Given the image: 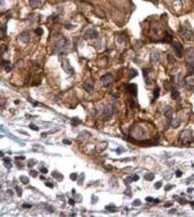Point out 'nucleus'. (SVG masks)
I'll return each mask as SVG.
<instances>
[{"label": "nucleus", "instance_id": "1", "mask_svg": "<svg viewBox=\"0 0 194 217\" xmlns=\"http://www.w3.org/2000/svg\"><path fill=\"white\" fill-rule=\"evenodd\" d=\"M67 39H65V38H61L60 40H57V41L55 42L54 45V52L55 53H60L61 50H63V48H65L67 46Z\"/></svg>", "mask_w": 194, "mask_h": 217}, {"label": "nucleus", "instance_id": "2", "mask_svg": "<svg viewBox=\"0 0 194 217\" xmlns=\"http://www.w3.org/2000/svg\"><path fill=\"white\" fill-rule=\"evenodd\" d=\"M83 35H85V38H88V39H95V38L98 37V33H97V31L95 29L89 27V29H87L85 31Z\"/></svg>", "mask_w": 194, "mask_h": 217}, {"label": "nucleus", "instance_id": "3", "mask_svg": "<svg viewBox=\"0 0 194 217\" xmlns=\"http://www.w3.org/2000/svg\"><path fill=\"white\" fill-rule=\"evenodd\" d=\"M101 80H102L103 85L106 87V86H109V85L112 84L113 80H114V78H113V76L111 73H106V74H104V76H102Z\"/></svg>", "mask_w": 194, "mask_h": 217}, {"label": "nucleus", "instance_id": "4", "mask_svg": "<svg viewBox=\"0 0 194 217\" xmlns=\"http://www.w3.org/2000/svg\"><path fill=\"white\" fill-rule=\"evenodd\" d=\"M174 49H175V53H176V55L178 57L183 56V46H182V44H179V42H175L174 44Z\"/></svg>", "mask_w": 194, "mask_h": 217}, {"label": "nucleus", "instance_id": "5", "mask_svg": "<svg viewBox=\"0 0 194 217\" xmlns=\"http://www.w3.org/2000/svg\"><path fill=\"white\" fill-rule=\"evenodd\" d=\"M127 90L129 91L130 94L132 95V96H136L137 95V86L135 84H129V85H127Z\"/></svg>", "mask_w": 194, "mask_h": 217}, {"label": "nucleus", "instance_id": "6", "mask_svg": "<svg viewBox=\"0 0 194 217\" xmlns=\"http://www.w3.org/2000/svg\"><path fill=\"white\" fill-rule=\"evenodd\" d=\"M160 59V55H159V52L158 50H152L151 53V62L152 63H158Z\"/></svg>", "mask_w": 194, "mask_h": 217}, {"label": "nucleus", "instance_id": "7", "mask_svg": "<svg viewBox=\"0 0 194 217\" xmlns=\"http://www.w3.org/2000/svg\"><path fill=\"white\" fill-rule=\"evenodd\" d=\"M104 113H105V116H104V119H103V120H107L109 118H111V116H112V113H113V107H112V105H109V106H107V107L105 109Z\"/></svg>", "mask_w": 194, "mask_h": 217}, {"label": "nucleus", "instance_id": "8", "mask_svg": "<svg viewBox=\"0 0 194 217\" xmlns=\"http://www.w3.org/2000/svg\"><path fill=\"white\" fill-rule=\"evenodd\" d=\"M83 87H85V89L87 91H92L94 90V81H92V79L87 80V81L83 84Z\"/></svg>", "mask_w": 194, "mask_h": 217}, {"label": "nucleus", "instance_id": "9", "mask_svg": "<svg viewBox=\"0 0 194 217\" xmlns=\"http://www.w3.org/2000/svg\"><path fill=\"white\" fill-rule=\"evenodd\" d=\"M20 40H21L22 42H24V44H27V42H30V40H31L30 33H29V32L22 33V34H21V37H20Z\"/></svg>", "mask_w": 194, "mask_h": 217}, {"label": "nucleus", "instance_id": "10", "mask_svg": "<svg viewBox=\"0 0 194 217\" xmlns=\"http://www.w3.org/2000/svg\"><path fill=\"white\" fill-rule=\"evenodd\" d=\"M183 37H184L185 40L189 41V40L193 39V32H191V30H188V31H183Z\"/></svg>", "mask_w": 194, "mask_h": 217}, {"label": "nucleus", "instance_id": "11", "mask_svg": "<svg viewBox=\"0 0 194 217\" xmlns=\"http://www.w3.org/2000/svg\"><path fill=\"white\" fill-rule=\"evenodd\" d=\"M194 73V61H191L187 64V74L191 76V74Z\"/></svg>", "mask_w": 194, "mask_h": 217}, {"label": "nucleus", "instance_id": "12", "mask_svg": "<svg viewBox=\"0 0 194 217\" xmlns=\"http://www.w3.org/2000/svg\"><path fill=\"white\" fill-rule=\"evenodd\" d=\"M29 5L32 8H38L41 5V0H29Z\"/></svg>", "mask_w": 194, "mask_h": 217}, {"label": "nucleus", "instance_id": "13", "mask_svg": "<svg viewBox=\"0 0 194 217\" xmlns=\"http://www.w3.org/2000/svg\"><path fill=\"white\" fill-rule=\"evenodd\" d=\"M143 76H144L145 80H146V85L147 86H150V85H151V80H150V78H149V70L143 69Z\"/></svg>", "mask_w": 194, "mask_h": 217}, {"label": "nucleus", "instance_id": "14", "mask_svg": "<svg viewBox=\"0 0 194 217\" xmlns=\"http://www.w3.org/2000/svg\"><path fill=\"white\" fill-rule=\"evenodd\" d=\"M172 107H170V106H167L166 107V110H164V116L167 117V118H171L172 117Z\"/></svg>", "mask_w": 194, "mask_h": 217}, {"label": "nucleus", "instance_id": "15", "mask_svg": "<svg viewBox=\"0 0 194 217\" xmlns=\"http://www.w3.org/2000/svg\"><path fill=\"white\" fill-rule=\"evenodd\" d=\"M62 66L64 67V70L67 72L69 74H73V72H74V70L72 69V67L69 65V63H66V64H62Z\"/></svg>", "mask_w": 194, "mask_h": 217}, {"label": "nucleus", "instance_id": "16", "mask_svg": "<svg viewBox=\"0 0 194 217\" xmlns=\"http://www.w3.org/2000/svg\"><path fill=\"white\" fill-rule=\"evenodd\" d=\"M180 125V120L179 119H172L171 120V127L172 128H178Z\"/></svg>", "mask_w": 194, "mask_h": 217}, {"label": "nucleus", "instance_id": "17", "mask_svg": "<svg viewBox=\"0 0 194 217\" xmlns=\"http://www.w3.org/2000/svg\"><path fill=\"white\" fill-rule=\"evenodd\" d=\"M179 96H180V94H179V91H178V90L174 89V90L171 91V97H172V99H178Z\"/></svg>", "mask_w": 194, "mask_h": 217}, {"label": "nucleus", "instance_id": "18", "mask_svg": "<svg viewBox=\"0 0 194 217\" xmlns=\"http://www.w3.org/2000/svg\"><path fill=\"white\" fill-rule=\"evenodd\" d=\"M52 175H53V177L57 178L58 180H62V179H63V175H62V174H60L58 171H56V170H55V171H53Z\"/></svg>", "mask_w": 194, "mask_h": 217}, {"label": "nucleus", "instance_id": "19", "mask_svg": "<svg viewBox=\"0 0 194 217\" xmlns=\"http://www.w3.org/2000/svg\"><path fill=\"white\" fill-rule=\"evenodd\" d=\"M3 66H5V70H6V72H9L10 71V69H12V67H10V65H9V62L8 61H3Z\"/></svg>", "mask_w": 194, "mask_h": 217}, {"label": "nucleus", "instance_id": "20", "mask_svg": "<svg viewBox=\"0 0 194 217\" xmlns=\"http://www.w3.org/2000/svg\"><path fill=\"white\" fill-rule=\"evenodd\" d=\"M187 58L191 59V61H193V58H194V49H188L187 50Z\"/></svg>", "mask_w": 194, "mask_h": 217}, {"label": "nucleus", "instance_id": "21", "mask_svg": "<svg viewBox=\"0 0 194 217\" xmlns=\"http://www.w3.org/2000/svg\"><path fill=\"white\" fill-rule=\"evenodd\" d=\"M144 178H145V179H146V180H150V182H151V180H153V179H154V174H151V173H149V174H145Z\"/></svg>", "mask_w": 194, "mask_h": 217}, {"label": "nucleus", "instance_id": "22", "mask_svg": "<svg viewBox=\"0 0 194 217\" xmlns=\"http://www.w3.org/2000/svg\"><path fill=\"white\" fill-rule=\"evenodd\" d=\"M71 123H72V126H78L79 123H81V120L80 119H78V118H73L72 120H71Z\"/></svg>", "mask_w": 194, "mask_h": 217}, {"label": "nucleus", "instance_id": "23", "mask_svg": "<svg viewBox=\"0 0 194 217\" xmlns=\"http://www.w3.org/2000/svg\"><path fill=\"white\" fill-rule=\"evenodd\" d=\"M85 136H88V137H90L91 135H90V134L88 133V131H82V133L79 135V138H82V139H86L87 137H85Z\"/></svg>", "mask_w": 194, "mask_h": 217}, {"label": "nucleus", "instance_id": "24", "mask_svg": "<svg viewBox=\"0 0 194 217\" xmlns=\"http://www.w3.org/2000/svg\"><path fill=\"white\" fill-rule=\"evenodd\" d=\"M43 150H45V149L40 145V144H34V145H33V151H43Z\"/></svg>", "mask_w": 194, "mask_h": 217}, {"label": "nucleus", "instance_id": "25", "mask_svg": "<svg viewBox=\"0 0 194 217\" xmlns=\"http://www.w3.org/2000/svg\"><path fill=\"white\" fill-rule=\"evenodd\" d=\"M137 76V71L135 69H131L130 70V74H129V77H128V78H129V79H132V78H134V77H136Z\"/></svg>", "mask_w": 194, "mask_h": 217}, {"label": "nucleus", "instance_id": "26", "mask_svg": "<svg viewBox=\"0 0 194 217\" xmlns=\"http://www.w3.org/2000/svg\"><path fill=\"white\" fill-rule=\"evenodd\" d=\"M159 95H160V88H159V87H157V88H155V90H154V94H153V98L157 99L158 97H159Z\"/></svg>", "mask_w": 194, "mask_h": 217}, {"label": "nucleus", "instance_id": "27", "mask_svg": "<svg viewBox=\"0 0 194 217\" xmlns=\"http://www.w3.org/2000/svg\"><path fill=\"white\" fill-rule=\"evenodd\" d=\"M20 180L23 183V184H29V178H27L26 176H21Z\"/></svg>", "mask_w": 194, "mask_h": 217}, {"label": "nucleus", "instance_id": "28", "mask_svg": "<svg viewBox=\"0 0 194 217\" xmlns=\"http://www.w3.org/2000/svg\"><path fill=\"white\" fill-rule=\"evenodd\" d=\"M4 162H5V166L7 168H10L12 165H10V159L9 158H4Z\"/></svg>", "mask_w": 194, "mask_h": 217}, {"label": "nucleus", "instance_id": "29", "mask_svg": "<svg viewBox=\"0 0 194 217\" xmlns=\"http://www.w3.org/2000/svg\"><path fill=\"white\" fill-rule=\"evenodd\" d=\"M7 136H9V138H10V139H13V141H15V142H17V143H20V144H23V143H22V142H21V141H20V139H18V138H15V137H14V136H13V135H12V134H9V133H7Z\"/></svg>", "mask_w": 194, "mask_h": 217}, {"label": "nucleus", "instance_id": "30", "mask_svg": "<svg viewBox=\"0 0 194 217\" xmlns=\"http://www.w3.org/2000/svg\"><path fill=\"white\" fill-rule=\"evenodd\" d=\"M35 163H37V160H35V159H30V160L27 161V166H29V167H32V166H34Z\"/></svg>", "mask_w": 194, "mask_h": 217}, {"label": "nucleus", "instance_id": "31", "mask_svg": "<svg viewBox=\"0 0 194 217\" xmlns=\"http://www.w3.org/2000/svg\"><path fill=\"white\" fill-rule=\"evenodd\" d=\"M106 209L109 210V211H112V212H114V211H117V208L114 207L113 205H110V206H106Z\"/></svg>", "mask_w": 194, "mask_h": 217}, {"label": "nucleus", "instance_id": "32", "mask_svg": "<svg viewBox=\"0 0 194 217\" xmlns=\"http://www.w3.org/2000/svg\"><path fill=\"white\" fill-rule=\"evenodd\" d=\"M168 62H169V64H174L175 63V59H174V57L171 56V55H168Z\"/></svg>", "mask_w": 194, "mask_h": 217}, {"label": "nucleus", "instance_id": "33", "mask_svg": "<svg viewBox=\"0 0 194 217\" xmlns=\"http://www.w3.org/2000/svg\"><path fill=\"white\" fill-rule=\"evenodd\" d=\"M70 178H71L72 180H77V178H78V174H77V173H72V174L70 175Z\"/></svg>", "mask_w": 194, "mask_h": 217}, {"label": "nucleus", "instance_id": "34", "mask_svg": "<svg viewBox=\"0 0 194 217\" xmlns=\"http://www.w3.org/2000/svg\"><path fill=\"white\" fill-rule=\"evenodd\" d=\"M42 32H43V31H42V29H41V27H37V30H35V33H37L38 35H41V34H42Z\"/></svg>", "mask_w": 194, "mask_h": 217}, {"label": "nucleus", "instance_id": "35", "mask_svg": "<svg viewBox=\"0 0 194 217\" xmlns=\"http://www.w3.org/2000/svg\"><path fill=\"white\" fill-rule=\"evenodd\" d=\"M83 179H85V174L82 173V174H81V177H80L79 183H78V184H79V185H82V183H83Z\"/></svg>", "mask_w": 194, "mask_h": 217}, {"label": "nucleus", "instance_id": "36", "mask_svg": "<svg viewBox=\"0 0 194 217\" xmlns=\"http://www.w3.org/2000/svg\"><path fill=\"white\" fill-rule=\"evenodd\" d=\"M30 175L32 176V177H37V176H38V171H37V170H31Z\"/></svg>", "mask_w": 194, "mask_h": 217}, {"label": "nucleus", "instance_id": "37", "mask_svg": "<svg viewBox=\"0 0 194 217\" xmlns=\"http://www.w3.org/2000/svg\"><path fill=\"white\" fill-rule=\"evenodd\" d=\"M30 128L32 129V130H35V131H37V130H39V128H38V127L35 126L34 123H30Z\"/></svg>", "mask_w": 194, "mask_h": 217}, {"label": "nucleus", "instance_id": "38", "mask_svg": "<svg viewBox=\"0 0 194 217\" xmlns=\"http://www.w3.org/2000/svg\"><path fill=\"white\" fill-rule=\"evenodd\" d=\"M132 205L136 207V206H140V205H142V202H140V200H135L134 202H132Z\"/></svg>", "mask_w": 194, "mask_h": 217}, {"label": "nucleus", "instance_id": "39", "mask_svg": "<svg viewBox=\"0 0 194 217\" xmlns=\"http://www.w3.org/2000/svg\"><path fill=\"white\" fill-rule=\"evenodd\" d=\"M16 192H17L18 197H21V195H22V190H21V188H18V186H16Z\"/></svg>", "mask_w": 194, "mask_h": 217}, {"label": "nucleus", "instance_id": "40", "mask_svg": "<svg viewBox=\"0 0 194 217\" xmlns=\"http://www.w3.org/2000/svg\"><path fill=\"white\" fill-rule=\"evenodd\" d=\"M40 171H41V173H43V174H47L48 173V169L46 167H41V168H40Z\"/></svg>", "mask_w": 194, "mask_h": 217}, {"label": "nucleus", "instance_id": "41", "mask_svg": "<svg viewBox=\"0 0 194 217\" xmlns=\"http://www.w3.org/2000/svg\"><path fill=\"white\" fill-rule=\"evenodd\" d=\"M161 186H162V182H158V183H155V185H154L155 189H160Z\"/></svg>", "mask_w": 194, "mask_h": 217}, {"label": "nucleus", "instance_id": "42", "mask_svg": "<svg viewBox=\"0 0 194 217\" xmlns=\"http://www.w3.org/2000/svg\"><path fill=\"white\" fill-rule=\"evenodd\" d=\"M1 30H3V37L5 38V35H6V24L3 25V29H1Z\"/></svg>", "mask_w": 194, "mask_h": 217}, {"label": "nucleus", "instance_id": "43", "mask_svg": "<svg viewBox=\"0 0 194 217\" xmlns=\"http://www.w3.org/2000/svg\"><path fill=\"white\" fill-rule=\"evenodd\" d=\"M146 201H147V202H154V199H153V198H151V197H147L146 198Z\"/></svg>", "mask_w": 194, "mask_h": 217}, {"label": "nucleus", "instance_id": "44", "mask_svg": "<svg viewBox=\"0 0 194 217\" xmlns=\"http://www.w3.org/2000/svg\"><path fill=\"white\" fill-rule=\"evenodd\" d=\"M122 152H124V149L123 148H119V149H117V153H122Z\"/></svg>", "mask_w": 194, "mask_h": 217}, {"label": "nucleus", "instance_id": "45", "mask_svg": "<svg viewBox=\"0 0 194 217\" xmlns=\"http://www.w3.org/2000/svg\"><path fill=\"white\" fill-rule=\"evenodd\" d=\"M182 175H183V173L180 171V170H177V171H176V176H177V177H180Z\"/></svg>", "mask_w": 194, "mask_h": 217}, {"label": "nucleus", "instance_id": "46", "mask_svg": "<svg viewBox=\"0 0 194 217\" xmlns=\"http://www.w3.org/2000/svg\"><path fill=\"white\" fill-rule=\"evenodd\" d=\"M171 189H172V185L169 184V185H167V186L164 188V190H166V191H169V190H171Z\"/></svg>", "mask_w": 194, "mask_h": 217}, {"label": "nucleus", "instance_id": "47", "mask_svg": "<svg viewBox=\"0 0 194 217\" xmlns=\"http://www.w3.org/2000/svg\"><path fill=\"white\" fill-rule=\"evenodd\" d=\"M45 184L47 185L48 188H54V184H52V183H50V182H47V183H45Z\"/></svg>", "mask_w": 194, "mask_h": 217}, {"label": "nucleus", "instance_id": "48", "mask_svg": "<svg viewBox=\"0 0 194 217\" xmlns=\"http://www.w3.org/2000/svg\"><path fill=\"white\" fill-rule=\"evenodd\" d=\"M63 143H64V144H67V145H70V144H71V141H69V139H63Z\"/></svg>", "mask_w": 194, "mask_h": 217}, {"label": "nucleus", "instance_id": "49", "mask_svg": "<svg viewBox=\"0 0 194 217\" xmlns=\"http://www.w3.org/2000/svg\"><path fill=\"white\" fill-rule=\"evenodd\" d=\"M138 179H139V176H138V175H134V176H132V180H138Z\"/></svg>", "mask_w": 194, "mask_h": 217}, {"label": "nucleus", "instance_id": "50", "mask_svg": "<svg viewBox=\"0 0 194 217\" xmlns=\"http://www.w3.org/2000/svg\"><path fill=\"white\" fill-rule=\"evenodd\" d=\"M97 202V197L96 195H92V203H96Z\"/></svg>", "mask_w": 194, "mask_h": 217}, {"label": "nucleus", "instance_id": "51", "mask_svg": "<svg viewBox=\"0 0 194 217\" xmlns=\"http://www.w3.org/2000/svg\"><path fill=\"white\" fill-rule=\"evenodd\" d=\"M69 203H70L71 206H73V205H74V203H75V201H74V200H73V199H70V200H69Z\"/></svg>", "mask_w": 194, "mask_h": 217}, {"label": "nucleus", "instance_id": "52", "mask_svg": "<svg viewBox=\"0 0 194 217\" xmlns=\"http://www.w3.org/2000/svg\"><path fill=\"white\" fill-rule=\"evenodd\" d=\"M172 206V202H167V203H164V207H171Z\"/></svg>", "mask_w": 194, "mask_h": 217}, {"label": "nucleus", "instance_id": "53", "mask_svg": "<svg viewBox=\"0 0 194 217\" xmlns=\"http://www.w3.org/2000/svg\"><path fill=\"white\" fill-rule=\"evenodd\" d=\"M25 159V157H23V156H21V157H16V160H24Z\"/></svg>", "mask_w": 194, "mask_h": 217}, {"label": "nucleus", "instance_id": "54", "mask_svg": "<svg viewBox=\"0 0 194 217\" xmlns=\"http://www.w3.org/2000/svg\"><path fill=\"white\" fill-rule=\"evenodd\" d=\"M31 207V205H29V203H24L23 205V208H30Z\"/></svg>", "mask_w": 194, "mask_h": 217}, {"label": "nucleus", "instance_id": "55", "mask_svg": "<svg viewBox=\"0 0 194 217\" xmlns=\"http://www.w3.org/2000/svg\"><path fill=\"white\" fill-rule=\"evenodd\" d=\"M7 193H9V194L12 195V194H13V191H12V190H7Z\"/></svg>", "mask_w": 194, "mask_h": 217}, {"label": "nucleus", "instance_id": "56", "mask_svg": "<svg viewBox=\"0 0 194 217\" xmlns=\"http://www.w3.org/2000/svg\"><path fill=\"white\" fill-rule=\"evenodd\" d=\"M191 205H192V206H194V201H192V202H191Z\"/></svg>", "mask_w": 194, "mask_h": 217}]
</instances>
